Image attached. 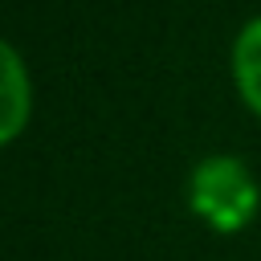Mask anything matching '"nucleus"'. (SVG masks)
<instances>
[{
    "label": "nucleus",
    "mask_w": 261,
    "mask_h": 261,
    "mask_svg": "<svg viewBox=\"0 0 261 261\" xmlns=\"http://www.w3.org/2000/svg\"><path fill=\"white\" fill-rule=\"evenodd\" d=\"M228 77L241 106L261 122V12L237 29L232 49H228Z\"/></svg>",
    "instance_id": "obj_3"
},
{
    "label": "nucleus",
    "mask_w": 261,
    "mask_h": 261,
    "mask_svg": "<svg viewBox=\"0 0 261 261\" xmlns=\"http://www.w3.org/2000/svg\"><path fill=\"white\" fill-rule=\"evenodd\" d=\"M33 102H37V94H33L29 61L12 41H4L0 45V143L4 147H12L29 130Z\"/></svg>",
    "instance_id": "obj_2"
},
{
    "label": "nucleus",
    "mask_w": 261,
    "mask_h": 261,
    "mask_svg": "<svg viewBox=\"0 0 261 261\" xmlns=\"http://www.w3.org/2000/svg\"><path fill=\"white\" fill-rule=\"evenodd\" d=\"M188 212L216 237H237L261 216V179L232 151L200 155L184 179Z\"/></svg>",
    "instance_id": "obj_1"
}]
</instances>
